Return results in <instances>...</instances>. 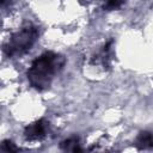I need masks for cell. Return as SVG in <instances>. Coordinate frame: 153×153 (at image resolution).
I'll return each mask as SVG.
<instances>
[{
    "mask_svg": "<svg viewBox=\"0 0 153 153\" xmlns=\"http://www.w3.org/2000/svg\"><path fill=\"white\" fill-rule=\"evenodd\" d=\"M135 145L137 146L139 149L153 148V133L147 131V130L140 131V134L137 135L135 140Z\"/></svg>",
    "mask_w": 153,
    "mask_h": 153,
    "instance_id": "obj_4",
    "label": "cell"
},
{
    "mask_svg": "<svg viewBox=\"0 0 153 153\" xmlns=\"http://www.w3.org/2000/svg\"><path fill=\"white\" fill-rule=\"evenodd\" d=\"M61 148L65 151H72V152H80L81 148L79 147V139L76 136L69 137L61 142Z\"/></svg>",
    "mask_w": 153,
    "mask_h": 153,
    "instance_id": "obj_5",
    "label": "cell"
},
{
    "mask_svg": "<svg viewBox=\"0 0 153 153\" xmlns=\"http://www.w3.org/2000/svg\"><path fill=\"white\" fill-rule=\"evenodd\" d=\"M65 63L66 59L62 55L54 51L43 53L32 61L30 68L27 69L26 76L30 85L38 91L48 88L54 75L63 68Z\"/></svg>",
    "mask_w": 153,
    "mask_h": 153,
    "instance_id": "obj_1",
    "label": "cell"
},
{
    "mask_svg": "<svg viewBox=\"0 0 153 153\" xmlns=\"http://www.w3.org/2000/svg\"><path fill=\"white\" fill-rule=\"evenodd\" d=\"M11 0H0V4H1V7H5L7 2H10Z\"/></svg>",
    "mask_w": 153,
    "mask_h": 153,
    "instance_id": "obj_8",
    "label": "cell"
},
{
    "mask_svg": "<svg viewBox=\"0 0 153 153\" xmlns=\"http://www.w3.org/2000/svg\"><path fill=\"white\" fill-rule=\"evenodd\" d=\"M1 149L5 152H16L18 151V147L11 140H4L1 143Z\"/></svg>",
    "mask_w": 153,
    "mask_h": 153,
    "instance_id": "obj_6",
    "label": "cell"
},
{
    "mask_svg": "<svg viewBox=\"0 0 153 153\" xmlns=\"http://www.w3.org/2000/svg\"><path fill=\"white\" fill-rule=\"evenodd\" d=\"M124 1H126V0H108V1H106V5H105V8H106L108 11L116 10V8L121 7Z\"/></svg>",
    "mask_w": 153,
    "mask_h": 153,
    "instance_id": "obj_7",
    "label": "cell"
},
{
    "mask_svg": "<svg viewBox=\"0 0 153 153\" xmlns=\"http://www.w3.org/2000/svg\"><path fill=\"white\" fill-rule=\"evenodd\" d=\"M48 124L49 123L44 118H41L32 124H29L24 130L25 139L29 141H37V140L43 139L45 136Z\"/></svg>",
    "mask_w": 153,
    "mask_h": 153,
    "instance_id": "obj_3",
    "label": "cell"
},
{
    "mask_svg": "<svg viewBox=\"0 0 153 153\" xmlns=\"http://www.w3.org/2000/svg\"><path fill=\"white\" fill-rule=\"evenodd\" d=\"M38 29L29 25L14 32L4 47V51L8 57H17L26 54L38 38Z\"/></svg>",
    "mask_w": 153,
    "mask_h": 153,
    "instance_id": "obj_2",
    "label": "cell"
}]
</instances>
